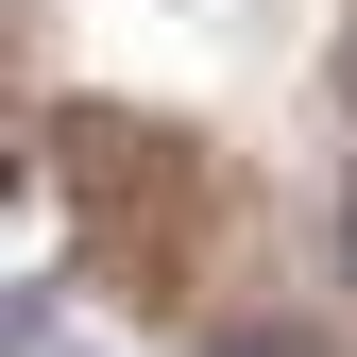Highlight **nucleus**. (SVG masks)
I'll return each instance as SVG.
<instances>
[{"label":"nucleus","instance_id":"f257e3e1","mask_svg":"<svg viewBox=\"0 0 357 357\" xmlns=\"http://www.w3.org/2000/svg\"><path fill=\"white\" fill-rule=\"evenodd\" d=\"M204 357H306V340H273V324H255V340H204Z\"/></svg>","mask_w":357,"mask_h":357}]
</instances>
